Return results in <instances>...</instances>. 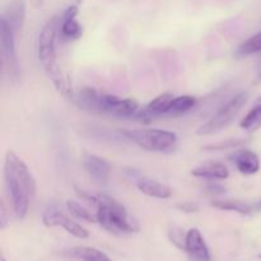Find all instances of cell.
<instances>
[{
	"mask_svg": "<svg viewBox=\"0 0 261 261\" xmlns=\"http://www.w3.org/2000/svg\"><path fill=\"white\" fill-rule=\"evenodd\" d=\"M5 22L9 24V27L14 31L17 35L23 28L25 20V2L24 0H10L5 7L4 12L2 13V17Z\"/></svg>",
	"mask_w": 261,
	"mask_h": 261,
	"instance_id": "cell-13",
	"label": "cell"
},
{
	"mask_svg": "<svg viewBox=\"0 0 261 261\" xmlns=\"http://www.w3.org/2000/svg\"><path fill=\"white\" fill-rule=\"evenodd\" d=\"M92 204L96 206L97 223L114 234L138 233L140 231L137 219L127 212L119 200L106 194L93 196Z\"/></svg>",
	"mask_w": 261,
	"mask_h": 261,
	"instance_id": "cell-3",
	"label": "cell"
},
{
	"mask_svg": "<svg viewBox=\"0 0 261 261\" xmlns=\"http://www.w3.org/2000/svg\"><path fill=\"white\" fill-rule=\"evenodd\" d=\"M240 126L249 133H254L261 127V96L257 97L252 109L247 112L244 120H241Z\"/></svg>",
	"mask_w": 261,
	"mask_h": 261,
	"instance_id": "cell-18",
	"label": "cell"
},
{
	"mask_svg": "<svg viewBox=\"0 0 261 261\" xmlns=\"http://www.w3.org/2000/svg\"><path fill=\"white\" fill-rule=\"evenodd\" d=\"M59 28H60V18L56 15L48 19L43 25L37 42L38 61H40V65L42 66L46 75L53 82L56 91L66 98L75 101L73 86L68 76L63 73L58 63L56 42H58Z\"/></svg>",
	"mask_w": 261,
	"mask_h": 261,
	"instance_id": "cell-2",
	"label": "cell"
},
{
	"mask_svg": "<svg viewBox=\"0 0 261 261\" xmlns=\"http://www.w3.org/2000/svg\"><path fill=\"white\" fill-rule=\"evenodd\" d=\"M247 98H249V94L246 92H241V93L236 94L233 98H231L227 103H224L212 116V119L209 121H206L205 124L199 126L196 129L195 134L200 135V137H208V135L216 134V133L221 132L226 126H228L236 119L237 115L240 114L241 109L247 102Z\"/></svg>",
	"mask_w": 261,
	"mask_h": 261,
	"instance_id": "cell-6",
	"label": "cell"
},
{
	"mask_svg": "<svg viewBox=\"0 0 261 261\" xmlns=\"http://www.w3.org/2000/svg\"><path fill=\"white\" fill-rule=\"evenodd\" d=\"M212 206L219 211L236 212L242 216H250L255 212L254 205L246 203L244 200H237V199H224V200H214L212 201Z\"/></svg>",
	"mask_w": 261,
	"mask_h": 261,
	"instance_id": "cell-17",
	"label": "cell"
},
{
	"mask_svg": "<svg viewBox=\"0 0 261 261\" xmlns=\"http://www.w3.org/2000/svg\"><path fill=\"white\" fill-rule=\"evenodd\" d=\"M246 143L245 139H228L224 140V142L217 143V144H209L204 147V149H209V150H223V149H231V148L239 147V145L244 144Z\"/></svg>",
	"mask_w": 261,
	"mask_h": 261,
	"instance_id": "cell-22",
	"label": "cell"
},
{
	"mask_svg": "<svg viewBox=\"0 0 261 261\" xmlns=\"http://www.w3.org/2000/svg\"><path fill=\"white\" fill-rule=\"evenodd\" d=\"M0 260H2V261H5V257H4V255H2V257H0Z\"/></svg>",
	"mask_w": 261,
	"mask_h": 261,
	"instance_id": "cell-28",
	"label": "cell"
},
{
	"mask_svg": "<svg viewBox=\"0 0 261 261\" xmlns=\"http://www.w3.org/2000/svg\"><path fill=\"white\" fill-rule=\"evenodd\" d=\"M30 3L33 8H41L45 4V0H30Z\"/></svg>",
	"mask_w": 261,
	"mask_h": 261,
	"instance_id": "cell-26",
	"label": "cell"
},
{
	"mask_svg": "<svg viewBox=\"0 0 261 261\" xmlns=\"http://www.w3.org/2000/svg\"><path fill=\"white\" fill-rule=\"evenodd\" d=\"M191 175L205 180H226L228 178V168L221 162H209L191 170Z\"/></svg>",
	"mask_w": 261,
	"mask_h": 261,
	"instance_id": "cell-15",
	"label": "cell"
},
{
	"mask_svg": "<svg viewBox=\"0 0 261 261\" xmlns=\"http://www.w3.org/2000/svg\"><path fill=\"white\" fill-rule=\"evenodd\" d=\"M70 252L74 257L82 261H112L105 252L94 247H75Z\"/></svg>",
	"mask_w": 261,
	"mask_h": 261,
	"instance_id": "cell-19",
	"label": "cell"
},
{
	"mask_svg": "<svg viewBox=\"0 0 261 261\" xmlns=\"http://www.w3.org/2000/svg\"><path fill=\"white\" fill-rule=\"evenodd\" d=\"M228 160L236 166L242 175H255L260 170V158L250 149H237L228 155Z\"/></svg>",
	"mask_w": 261,
	"mask_h": 261,
	"instance_id": "cell-12",
	"label": "cell"
},
{
	"mask_svg": "<svg viewBox=\"0 0 261 261\" xmlns=\"http://www.w3.org/2000/svg\"><path fill=\"white\" fill-rule=\"evenodd\" d=\"M261 53V31L256 35L251 36L249 40L245 41L239 48H237V55L239 56H249L254 54Z\"/></svg>",
	"mask_w": 261,
	"mask_h": 261,
	"instance_id": "cell-21",
	"label": "cell"
},
{
	"mask_svg": "<svg viewBox=\"0 0 261 261\" xmlns=\"http://www.w3.org/2000/svg\"><path fill=\"white\" fill-rule=\"evenodd\" d=\"M196 102H198V99L194 96H189V94L178 97L175 96V98L172 99V102L168 106L166 117H176L188 114L189 111H191L196 106Z\"/></svg>",
	"mask_w": 261,
	"mask_h": 261,
	"instance_id": "cell-16",
	"label": "cell"
},
{
	"mask_svg": "<svg viewBox=\"0 0 261 261\" xmlns=\"http://www.w3.org/2000/svg\"><path fill=\"white\" fill-rule=\"evenodd\" d=\"M177 208L180 209L181 212H185V213H195L199 209V206L196 204L190 203V201H186V203L177 204Z\"/></svg>",
	"mask_w": 261,
	"mask_h": 261,
	"instance_id": "cell-24",
	"label": "cell"
},
{
	"mask_svg": "<svg viewBox=\"0 0 261 261\" xmlns=\"http://www.w3.org/2000/svg\"><path fill=\"white\" fill-rule=\"evenodd\" d=\"M75 101L84 110L103 112V114L121 117H133L135 112L139 110V105L135 99L120 98L117 96L99 93L98 91L91 87L81 89Z\"/></svg>",
	"mask_w": 261,
	"mask_h": 261,
	"instance_id": "cell-4",
	"label": "cell"
},
{
	"mask_svg": "<svg viewBox=\"0 0 261 261\" xmlns=\"http://www.w3.org/2000/svg\"><path fill=\"white\" fill-rule=\"evenodd\" d=\"M185 250L195 261H211V252L205 244L203 234L198 228H191L186 232Z\"/></svg>",
	"mask_w": 261,
	"mask_h": 261,
	"instance_id": "cell-11",
	"label": "cell"
},
{
	"mask_svg": "<svg viewBox=\"0 0 261 261\" xmlns=\"http://www.w3.org/2000/svg\"><path fill=\"white\" fill-rule=\"evenodd\" d=\"M66 208H68L69 213L75 218L82 219L88 223H97V217L96 213H92L88 208L82 205L81 203L74 200H66Z\"/></svg>",
	"mask_w": 261,
	"mask_h": 261,
	"instance_id": "cell-20",
	"label": "cell"
},
{
	"mask_svg": "<svg viewBox=\"0 0 261 261\" xmlns=\"http://www.w3.org/2000/svg\"><path fill=\"white\" fill-rule=\"evenodd\" d=\"M78 12L76 5H70L61 15L59 35L63 41H76L83 36V25L76 19Z\"/></svg>",
	"mask_w": 261,
	"mask_h": 261,
	"instance_id": "cell-9",
	"label": "cell"
},
{
	"mask_svg": "<svg viewBox=\"0 0 261 261\" xmlns=\"http://www.w3.org/2000/svg\"><path fill=\"white\" fill-rule=\"evenodd\" d=\"M4 180L12 199L17 218L23 219L30 211L36 193V181L28 166L13 150H8L4 161Z\"/></svg>",
	"mask_w": 261,
	"mask_h": 261,
	"instance_id": "cell-1",
	"label": "cell"
},
{
	"mask_svg": "<svg viewBox=\"0 0 261 261\" xmlns=\"http://www.w3.org/2000/svg\"><path fill=\"white\" fill-rule=\"evenodd\" d=\"M125 138L148 152H166L175 147L177 135L162 129L121 130Z\"/></svg>",
	"mask_w": 261,
	"mask_h": 261,
	"instance_id": "cell-5",
	"label": "cell"
},
{
	"mask_svg": "<svg viewBox=\"0 0 261 261\" xmlns=\"http://www.w3.org/2000/svg\"><path fill=\"white\" fill-rule=\"evenodd\" d=\"M185 237L186 234H184L182 231H181L178 227H173V228H171L170 231L171 241H172L176 246L180 247V249H185Z\"/></svg>",
	"mask_w": 261,
	"mask_h": 261,
	"instance_id": "cell-23",
	"label": "cell"
},
{
	"mask_svg": "<svg viewBox=\"0 0 261 261\" xmlns=\"http://www.w3.org/2000/svg\"><path fill=\"white\" fill-rule=\"evenodd\" d=\"M260 257H261V255H260Z\"/></svg>",
	"mask_w": 261,
	"mask_h": 261,
	"instance_id": "cell-29",
	"label": "cell"
},
{
	"mask_svg": "<svg viewBox=\"0 0 261 261\" xmlns=\"http://www.w3.org/2000/svg\"><path fill=\"white\" fill-rule=\"evenodd\" d=\"M42 222L46 227H50V228L51 227H61L68 233L76 237V239L84 240L89 237V232L82 224L69 218L66 214L58 211V209H48V211H46L42 216Z\"/></svg>",
	"mask_w": 261,
	"mask_h": 261,
	"instance_id": "cell-8",
	"label": "cell"
},
{
	"mask_svg": "<svg viewBox=\"0 0 261 261\" xmlns=\"http://www.w3.org/2000/svg\"><path fill=\"white\" fill-rule=\"evenodd\" d=\"M83 167L87 175L98 185H106L111 175V165L105 158L94 154H86L83 158Z\"/></svg>",
	"mask_w": 261,
	"mask_h": 261,
	"instance_id": "cell-10",
	"label": "cell"
},
{
	"mask_svg": "<svg viewBox=\"0 0 261 261\" xmlns=\"http://www.w3.org/2000/svg\"><path fill=\"white\" fill-rule=\"evenodd\" d=\"M0 224H2V228H5V226H7V219H5L4 205H2V212H0Z\"/></svg>",
	"mask_w": 261,
	"mask_h": 261,
	"instance_id": "cell-25",
	"label": "cell"
},
{
	"mask_svg": "<svg viewBox=\"0 0 261 261\" xmlns=\"http://www.w3.org/2000/svg\"><path fill=\"white\" fill-rule=\"evenodd\" d=\"M15 33L3 18H0V51L3 68L13 79L19 76V61L15 50Z\"/></svg>",
	"mask_w": 261,
	"mask_h": 261,
	"instance_id": "cell-7",
	"label": "cell"
},
{
	"mask_svg": "<svg viewBox=\"0 0 261 261\" xmlns=\"http://www.w3.org/2000/svg\"><path fill=\"white\" fill-rule=\"evenodd\" d=\"M137 188L139 189L140 193L149 196V198L165 200V199H168L172 196V190H171L170 186L148 177L139 178L137 181Z\"/></svg>",
	"mask_w": 261,
	"mask_h": 261,
	"instance_id": "cell-14",
	"label": "cell"
},
{
	"mask_svg": "<svg viewBox=\"0 0 261 261\" xmlns=\"http://www.w3.org/2000/svg\"><path fill=\"white\" fill-rule=\"evenodd\" d=\"M254 209L255 212H261V200L257 201L256 204H254Z\"/></svg>",
	"mask_w": 261,
	"mask_h": 261,
	"instance_id": "cell-27",
	"label": "cell"
}]
</instances>
